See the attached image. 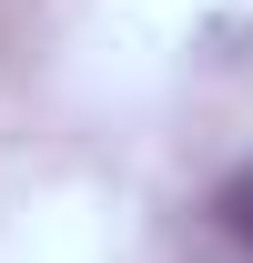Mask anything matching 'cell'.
<instances>
[{"instance_id": "cell-1", "label": "cell", "mask_w": 253, "mask_h": 263, "mask_svg": "<svg viewBox=\"0 0 253 263\" xmlns=\"http://www.w3.org/2000/svg\"><path fill=\"white\" fill-rule=\"evenodd\" d=\"M213 223H223V233H233V243L253 253V162H243V172H223V193H213Z\"/></svg>"}]
</instances>
